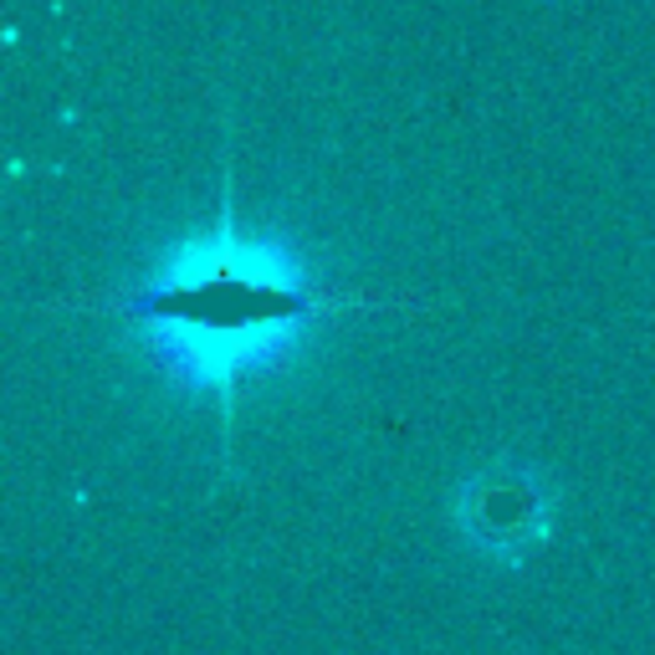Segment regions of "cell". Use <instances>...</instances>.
I'll return each instance as SVG.
<instances>
[{
	"mask_svg": "<svg viewBox=\"0 0 655 655\" xmlns=\"http://www.w3.org/2000/svg\"><path fill=\"white\" fill-rule=\"evenodd\" d=\"M82 308L134 323L154 364L175 385L210 395L231 425L236 389L246 379L282 369L318 323L374 302L328 287L282 241L241 231L225 190L215 225L169 246L138 287Z\"/></svg>",
	"mask_w": 655,
	"mask_h": 655,
	"instance_id": "1",
	"label": "cell"
}]
</instances>
